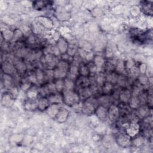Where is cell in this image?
<instances>
[{
  "mask_svg": "<svg viewBox=\"0 0 153 153\" xmlns=\"http://www.w3.org/2000/svg\"><path fill=\"white\" fill-rule=\"evenodd\" d=\"M62 98L65 103L68 106H74L77 104L80 100L78 93L71 89L63 90Z\"/></svg>",
  "mask_w": 153,
  "mask_h": 153,
  "instance_id": "1",
  "label": "cell"
},
{
  "mask_svg": "<svg viewBox=\"0 0 153 153\" xmlns=\"http://www.w3.org/2000/svg\"><path fill=\"white\" fill-rule=\"evenodd\" d=\"M37 106L38 108L41 111L47 109L50 106L49 100L45 97H42L39 100Z\"/></svg>",
  "mask_w": 153,
  "mask_h": 153,
  "instance_id": "9",
  "label": "cell"
},
{
  "mask_svg": "<svg viewBox=\"0 0 153 153\" xmlns=\"http://www.w3.org/2000/svg\"><path fill=\"white\" fill-rule=\"evenodd\" d=\"M68 69V63L66 61L63 60L59 62L56 68V70L54 72V76L56 78H61L66 76Z\"/></svg>",
  "mask_w": 153,
  "mask_h": 153,
  "instance_id": "3",
  "label": "cell"
},
{
  "mask_svg": "<svg viewBox=\"0 0 153 153\" xmlns=\"http://www.w3.org/2000/svg\"><path fill=\"white\" fill-rule=\"evenodd\" d=\"M102 90L105 95H108L113 90V84L108 81H105L102 85Z\"/></svg>",
  "mask_w": 153,
  "mask_h": 153,
  "instance_id": "12",
  "label": "cell"
},
{
  "mask_svg": "<svg viewBox=\"0 0 153 153\" xmlns=\"http://www.w3.org/2000/svg\"><path fill=\"white\" fill-rule=\"evenodd\" d=\"M117 142L119 145L123 147H127L131 143L130 136L127 133L124 134H120L117 137Z\"/></svg>",
  "mask_w": 153,
  "mask_h": 153,
  "instance_id": "6",
  "label": "cell"
},
{
  "mask_svg": "<svg viewBox=\"0 0 153 153\" xmlns=\"http://www.w3.org/2000/svg\"><path fill=\"white\" fill-rule=\"evenodd\" d=\"M50 1H35L33 2L34 8L37 10H41L46 7L48 5H49Z\"/></svg>",
  "mask_w": 153,
  "mask_h": 153,
  "instance_id": "14",
  "label": "cell"
},
{
  "mask_svg": "<svg viewBox=\"0 0 153 153\" xmlns=\"http://www.w3.org/2000/svg\"><path fill=\"white\" fill-rule=\"evenodd\" d=\"M82 110L83 112L85 114H91L95 112L96 108H97L98 102L97 100L93 97H89L85 100Z\"/></svg>",
  "mask_w": 153,
  "mask_h": 153,
  "instance_id": "2",
  "label": "cell"
},
{
  "mask_svg": "<svg viewBox=\"0 0 153 153\" xmlns=\"http://www.w3.org/2000/svg\"><path fill=\"white\" fill-rule=\"evenodd\" d=\"M139 131V126L137 124L132 123L128 126V128L126 130V133L130 136H134L136 135Z\"/></svg>",
  "mask_w": 153,
  "mask_h": 153,
  "instance_id": "11",
  "label": "cell"
},
{
  "mask_svg": "<svg viewBox=\"0 0 153 153\" xmlns=\"http://www.w3.org/2000/svg\"><path fill=\"white\" fill-rule=\"evenodd\" d=\"M108 115L109 116V119L112 121H114L117 120L118 117H120V111L119 108L116 105H112L109 108V110L108 111Z\"/></svg>",
  "mask_w": 153,
  "mask_h": 153,
  "instance_id": "8",
  "label": "cell"
},
{
  "mask_svg": "<svg viewBox=\"0 0 153 153\" xmlns=\"http://www.w3.org/2000/svg\"><path fill=\"white\" fill-rule=\"evenodd\" d=\"M91 84L90 80L86 76L81 75L78 76L75 82V87H77L78 89H81L84 87H87L90 86Z\"/></svg>",
  "mask_w": 153,
  "mask_h": 153,
  "instance_id": "4",
  "label": "cell"
},
{
  "mask_svg": "<svg viewBox=\"0 0 153 153\" xmlns=\"http://www.w3.org/2000/svg\"><path fill=\"white\" fill-rule=\"evenodd\" d=\"M138 114L142 118L147 117L148 114H149V107H147L146 106L140 107L138 110Z\"/></svg>",
  "mask_w": 153,
  "mask_h": 153,
  "instance_id": "15",
  "label": "cell"
},
{
  "mask_svg": "<svg viewBox=\"0 0 153 153\" xmlns=\"http://www.w3.org/2000/svg\"><path fill=\"white\" fill-rule=\"evenodd\" d=\"M142 10L145 14H152V2H144L142 5Z\"/></svg>",
  "mask_w": 153,
  "mask_h": 153,
  "instance_id": "13",
  "label": "cell"
},
{
  "mask_svg": "<svg viewBox=\"0 0 153 153\" xmlns=\"http://www.w3.org/2000/svg\"><path fill=\"white\" fill-rule=\"evenodd\" d=\"M80 99L86 100L87 99L90 97L93 93L92 90L90 87V85L87 87H84L78 90V92H77Z\"/></svg>",
  "mask_w": 153,
  "mask_h": 153,
  "instance_id": "7",
  "label": "cell"
},
{
  "mask_svg": "<svg viewBox=\"0 0 153 153\" xmlns=\"http://www.w3.org/2000/svg\"><path fill=\"white\" fill-rule=\"evenodd\" d=\"M43 62H44V66L47 68H48L49 69H50L49 67H50V69H51V67H54L55 66H57V63H59V62H57L56 57L52 54H48L46 55L44 57V61Z\"/></svg>",
  "mask_w": 153,
  "mask_h": 153,
  "instance_id": "5",
  "label": "cell"
},
{
  "mask_svg": "<svg viewBox=\"0 0 153 153\" xmlns=\"http://www.w3.org/2000/svg\"><path fill=\"white\" fill-rule=\"evenodd\" d=\"M95 113L96 115L101 120H105L108 115V112L106 111L105 107L102 105L97 106L95 111Z\"/></svg>",
  "mask_w": 153,
  "mask_h": 153,
  "instance_id": "10",
  "label": "cell"
},
{
  "mask_svg": "<svg viewBox=\"0 0 153 153\" xmlns=\"http://www.w3.org/2000/svg\"><path fill=\"white\" fill-rule=\"evenodd\" d=\"M57 81V82L54 84L57 90H59V91H62V90H63V88L65 86V82H63V81L62 80H58Z\"/></svg>",
  "mask_w": 153,
  "mask_h": 153,
  "instance_id": "16",
  "label": "cell"
}]
</instances>
